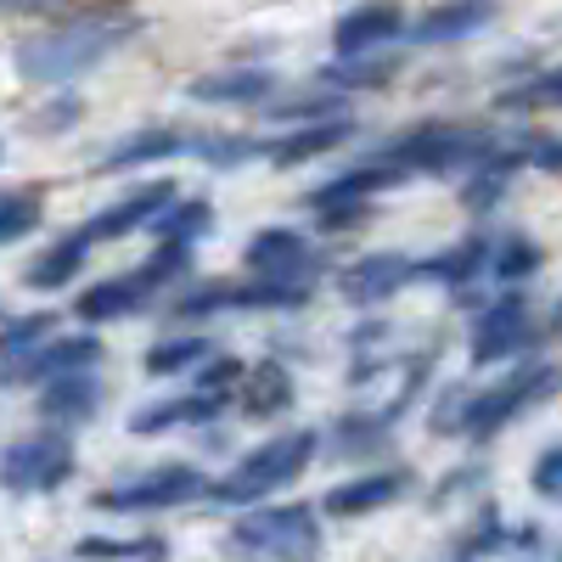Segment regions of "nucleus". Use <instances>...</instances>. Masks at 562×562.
<instances>
[{
    "label": "nucleus",
    "instance_id": "0eeeda50",
    "mask_svg": "<svg viewBox=\"0 0 562 562\" xmlns=\"http://www.w3.org/2000/svg\"><path fill=\"white\" fill-rule=\"evenodd\" d=\"M74 434L57 428V422H40L34 434L12 439L7 456H0V479H7V495H57L74 479Z\"/></svg>",
    "mask_w": 562,
    "mask_h": 562
},
{
    "label": "nucleus",
    "instance_id": "bb28decb",
    "mask_svg": "<svg viewBox=\"0 0 562 562\" xmlns=\"http://www.w3.org/2000/svg\"><path fill=\"white\" fill-rule=\"evenodd\" d=\"M400 68H405V57L400 52H338L333 63L321 68V85H333V90H349V97H371V90H383V85H394L400 79Z\"/></svg>",
    "mask_w": 562,
    "mask_h": 562
},
{
    "label": "nucleus",
    "instance_id": "f8f14e48",
    "mask_svg": "<svg viewBox=\"0 0 562 562\" xmlns=\"http://www.w3.org/2000/svg\"><path fill=\"white\" fill-rule=\"evenodd\" d=\"M405 180H416L411 169H400L394 158H378V153H366L355 169H344V175H333V180H321V186H310L304 192V209L310 214H321V209H349V203H378L383 192H394V186H405Z\"/></svg>",
    "mask_w": 562,
    "mask_h": 562
},
{
    "label": "nucleus",
    "instance_id": "dca6fc26",
    "mask_svg": "<svg viewBox=\"0 0 562 562\" xmlns=\"http://www.w3.org/2000/svg\"><path fill=\"white\" fill-rule=\"evenodd\" d=\"M495 243H501V237H490V231H467V237L450 243L445 254L422 259V281H439V288H450L461 304H473V281H490Z\"/></svg>",
    "mask_w": 562,
    "mask_h": 562
},
{
    "label": "nucleus",
    "instance_id": "9b49d317",
    "mask_svg": "<svg viewBox=\"0 0 562 562\" xmlns=\"http://www.w3.org/2000/svg\"><path fill=\"white\" fill-rule=\"evenodd\" d=\"M416 490V467H371V473H355V479H344V484H333L321 495V512L326 518H371V512H383V506H394V501H405Z\"/></svg>",
    "mask_w": 562,
    "mask_h": 562
},
{
    "label": "nucleus",
    "instance_id": "7c9ffc66",
    "mask_svg": "<svg viewBox=\"0 0 562 562\" xmlns=\"http://www.w3.org/2000/svg\"><path fill=\"white\" fill-rule=\"evenodd\" d=\"M209 231H214V203L209 198H180V203H169L153 220V237L158 243H186V248H198Z\"/></svg>",
    "mask_w": 562,
    "mask_h": 562
},
{
    "label": "nucleus",
    "instance_id": "9d476101",
    "mask_svg": "<svg viewBox=\"0 0 562 562\" xmlns=\"http://www.w3.org/2000/svg\"><path fill=\"white\" fill-rule=\"evenodd\" d=\"M102 338L90 333H63V338H45L40 349L7 360V389H23V383H52V378H68V371H90V366H102Z\"/></svg>",
    "mask_w": 562,
    "mask_h": 562
},
{
    "label": "nucleus",
    "instance_id": "a18cd8bd",
    "mask_svg": "<svg viewBox=\"0 0 562 562\" xmlns=\"http://www.w3.org/2000/svg\"><path fill=\"white\" fill-rule=\"evenodd\" d=\"M389 371V360L383 355H355V366H349V389H366V383H378Z\"/></svg>",
    "mask_w": 562,
    "mask_h": 562
},
{
    "label": "nucleus",
    "instance_id": "393cba45",
    "mask_svg": "<svg viewBox=\"0 0 562 562\" xmlns=\"http://www.w3.org/2000/svg\"><path fill=\"white\" fill-rule=\"evenodd\" d=\"M394 450V422L383 411H344L326 428V456L333 461H366V456H389Z\"/></svg>",
    "mask_w": 562,
    "mask_h": 562
},
{
    "label": "nucleus",
    "instance_id": "ddd939ff",
    "mask_svg": "<svg viewBox=\"0 0 562 562\" xmlns=\"http://www.w3.org/2000/svg\"><path fill=\"white\" fill-rule=\"evenodd\" d=\"M411 281H422V259L411 254H394V248H378V254H360L344 276H338V293L360 310H378L389 299H400Z\"/></svg>",
    "mask_w": 562,
    "mask_h": 562
},
{
    "label": "nucleus",
    "instance_id": "aec40b11",
    "mask_svg": "<svg viewBox=\"0 0 562 562\" xmlns=\"http://www.w3.org/2000/svg\"><path fill=\"white\" fill-rule=\"evenodd\" d=\"M231 394H209V389H192V394H169V400H153L130 416V434L135 439H158V434H175V428H209V422L225 411Z\"/></svg>",
    "mask_w": 562,
    "mask_h": 562
},
{
    "label": "nucleus",
    "instance_id": "20e7f679",
    "mask_svg": "<svg viewBox=\"0 0 562 562\" xmlns=\"http://www.w3.org/2000/svg\"><path fill=\"white\" fill-rule=\"evenodd\" d=\"M501 147V135L484 124H461V119H422L411 130H400L394 140L371 147L378 158H394L411 175H473L479 164H490Z\"/></svg>",
    "mask_w": 562,
    "mask_h": 562
},
{
    "label": "nucleus",
    "instance_id": "39448f33",
    "mask_svg": "<svg viewBox=\"0 0 562 562\" xmlns=\"http://www.w3.org/2000/svg\"><path fill=\"white\" fill-rule=\"evenodd\" d=\"M225 551L254 562H321V512L304 501L243 506L237 524L225 529Z\"/></svg>",
    "mask_w": 562,
    "mask_h": 562
},
{
    "label": "nucleus",
    "instance_id": "473e14b6",
    "mask_svg": "<svg viewBox=\"0 0 562 562\" xmlns=\"http://www.w3.org/2000/svg\"><path fill=\"white\" fill-rule=\"evenodd\" d=\"M79 562H164L169 540L164 535H135V540H113V535H85L74 546Z\"/></svg>",
    "mask_w": 562,
    "mask_h": 562
},
{
    "label": "nucleus",
    "instance_id": "a211bd4d",
    "mask_svg": "<svg viewBox=\"0 0 562 562\" xmlns=\"http://www.w3.org/2000/svg\"><path fill=\"white\" fill-rule=\"evenodd\" d=\"M102 400H108V383H102V371L90 366V371H68V378L40 383L34 411H40V422H57V428H85V422H97Z\"/></svg>",
    "mask_w": 562,
    "mask_h": 562
},
{
    "label": "nucleus",
    "instance_id": "09e8293b",
    "mask_svg": "<svg viewBox=\"0 0 562 562\" xmlns=\"http://www.w3.org/2000/svg\"><path fill=\"white\" fill-rule=\"evenodd\" d=\"M546 333H551V338H562V299L551 304V321H546Z\"/></svg>",
    "mask_w": 562,
    "mask_h": 562
},
{
    "label": "nucleus",
    "instance_id": "5701e85b",
    "mask_svg": "<svg viewBox=\"0 0 562 562\" xmlns=\"http://www.w3.org/2000/svg\"><path fill=\"white\" fill-rule=\"evenodd\" d=\"M293 405H299V383H293L288 366H281V360L248 366V378H243V389H237V411H243L248 422H281Z\"/></svg>",
    "mask_w": 562,
    "mask_h": 562
},
{
    "label": "nucleus",
    "instance_id": "f257e3e1",
    "mask_svg": "<svg viewBox=\"0 0 562 562\" xmlns=\"http://www.w3.org/2000/svg\"><path fill=\"white\" fill-rule=\"evenodd\" d=\"M140 34V18L124 12V7H90V12H74L52 29H40L34 40L18 45V74L29 85H74L85 79L90 68H102L113 52Z\"/></svg>",
    "mask_w": 562,
    "mask_h": 562
},
{
    "label": "nucleus",
    "instance_id": "37998d69",
    "mask_svg": "<svg viewBox=\"0 0 562 562\" xmlns=\"http://www.w3.org/2000/svg\"><path fill=\"white\" fill-rule=\"evenodd\" d=\"M518 147H524V164L529 169L562 175V135H518Z\"/></svg>",
    "mask_w": 562,
    "mask_h": 562
},
{
    "label": "nucleus",
    "instance_id": "c756f323",
    "mask_svg": "<svg viewBox=\"0 0 562 562\" xmlns=\"http://www.w3.org/2000/svg\"><path fill=\"white\" fill-rule=\"evenodd\" d=\"M192 158L209 164V169H243L254 158H270V140L265 135H243V130H214V135H198Z\"/></svg>",
    "mask_w": 562,
    "mask_h": 562
},
{
    "label": "nucleus",
    "instance_id": "58836bf2",
    "mask_svg": "<svg viewBox=\"0 0 562 562\" xmlns=\"http://www.w3.org/2000/svg\"><path fill=\"white\" fill-rule=\"evenodd\" d=\"M45 338H57V315H7V360H18V355H29V349H40Z\"/></svg>",
    "mask_w": 562,
    "mask_h": 562
},
{
    "label": "nucleus",
    "instance_id": "2eb2a0df",
    "mask_svg": "<svg viewBox=\"0 0 562 562\" xmlns=\"http://www.w3.org/2000/svg\"><path fill=\"white\" fill-rule=\"evenodd\" d=\"M169 203H180V186L175 180H147V186H130L124 198H113L102 214H90L85 225H90L97 243H119V237H130V231H153V220Z\"/></svg>",
    "mask_w": 562,
    "mask_h": 562
},
{
    "label": "nucleus",
    "instance_id": "b1692460",
    "mask_svg": "<svg viewBox=\"0 0 562 562\" xmlns=\"http://www.w3.org/2000/svg\"><path fill=\"white\" fill-rule=\"evenodd\" d=\"M355 135V119H315V124H293L288 135L270 140V169H304L310 158H326L333 147H344V140Z\"/></svg>",
    "mask_w": 562,
    "mask_h": 562
},
{
    "label": "nucleus",
    "instance_id": "c9c22d12",
    "mask_svg": "<svg viewBox=\"0 0 562 562\" xmlns=\"http://www.w3.org/2000/svg\"><path fill=\"white\" fill-rule=\"evenodd\" d=\"M40 220H45V192L40 186H12L7 203H0V237L23 243L29 231H40Z\"/></svg>",
    "mask_w": 562,
    "mask_h": 562
},
{
    "label": "nucleus",
    "instance_id": "1a4fd4ad",
    "mask_svg": "<svg viewBox=\"0 0 562 562\" xmlns=\"http://www.w3.org/2000/svg\"><path fill=\"white\" fill-rule=\"evenodd\" d=\"M243 270L270 276V281H304V288H315V276L326 270V259H321V248L304 237V231L265 225V231H254L248 248H243Z\"/></svg>",
    "mask_w": 562,
    "mask_h": 562
},
{
    "label": "nucleus",
    "instance_id": "49530a36",
    "mask_svg": "<svg viewBox=\"0 0 562 562\" xmlns=\"http://www.w3.org/2000/svg\"><path fill=\"white\" fill-rule=\"evenodd\" d=\"M540 546H546V529L540 524H518V529H512V540H506V551H518V557H540Z\"/></svg>",
    "mask_w": 562,
    "mask_h": 562
},
{
    "label": "nucleus",
    "instance_id": "f704fd0d",
    "mask_svg": "<svg viewBox=\"0 0 562 562\" xmlns=\"http://www.w3.org/2000/svg\"><path fill=\"white\" fill-rule=\"evenodd\" d=\"M439 355H445V338H428V344H422L416 355H405V383H400V389H394V400L383 405V416L394 422V428L405 422V411L416 405V394L434 383V366H439Z\"/></svg>",
    "mask_w": 562,
    "mask_h": 562
},
{
    "label": "nucleus",
    "instance_id": "f03ea898",
    "mask_svg": "<svg viewBox=\"0 0 562 562\" xmlns=\"http://www.w3.org/2000/svg\"><path fill=\"white\" fill-rule=\"evenodd\" d=\"M326 450V434L315 428H293V434H276L265 439L259 450H248L237 467H231L225 479L209 484V501L225 506V512H243V506H259L281 490H293L304 473H310V461Z\"/></svg>",
    "mask_w": 562,
    "mask_h": 562
},
{
    "label": "nucleus",
    "instance_id": "6ab92c4d",
    "mask_svg": "<svg viewBox=\"0 0 562 562\" xmlns=\"http://www.w3.org/2000/svg\"><path fill=\"white\" fill-rule=\"evenodd\" d=\"M192 147H198L192 130H180V124H147V130L113 140V147L102 153V169H108V175L147 169V164H169V158H192Z\"/></svg>",
    "mask_w": 562,
    "mask_h": 562
},
{
    "label": "nucleus",
    "instance_id": "a878e982",
    "mask_svg": "<svg viewBox=\"0 0 562 562\" xmlns=\"http://www.w3.org/2000/svg\"><path fill=\"white\" fill-rule=\"evenodd\" d=\"M495 23V0H445L411 23V45H456Z\"/></svg>",
    "mask_w": 562,
    "mask_h": 562
},
{
    "label": "nucleus",
    "instance_id": "e433bc0d",
    "mask_svg": "<svg viewBox=\"0 0 562 562\" xmlns=\"http://www.w3.org/2000/svg\"><path fill=\"white\" fill-rule=\"evenodd\" d=\"M79 119H85V97H74V90H57V97H45V102L29 113V130H34V135H68Z\"/></svg>",
    "mask_w": 562,
    "mask_h": 562
},
{
    "label": "nucleus",
    "instance_id": "72a5a7b5",
    "mask_svg": "<svg viewBox=\"0 0 562 562\" xmlns=\"http://www.w3.org/2000/svg\"><path fill=\"white\" fill-rule=\"evenodd\" d=\"M344 113H349V90H333V85L310 90V97H276L265 108V119L276 124H315V119H344Z\"/></svg>",
    "mask_w": 562,
    "mask_h": 562
},
{
    "label": "nucleus",
    "instance_id": "79ce46f5",
    "mask_svg": "<svg viewBox=\"0 0 562 562\" xmlns=\"http://www.w3.org/2000/svg\"><path fill=\"white\" fill-rule=\"evenodd\" d=\"M529 490H535L540 501L562 506V439H551V445L535 456V467H529Z\"/></svg>",
    "mask_w": 562,
    "mask_h": 562
},
{
    "label": "nucleus",
    "instance_id": "4c0bfd02",
    "mask_svg": "<svg viewBox=\"0 0 562 562\" xmlns=\"http://www.w3.org/2000/svg\"><path fill=\"white\" fill-rule=\"evenodd\" d=\"M501 108H562V68H546L524 85H512L501 97Z\"/></svg>",
    "mask_w": 562,
    "mask_h": 562
},
{
    "label": "nucleus",
    "instance_id": "4468645a",
    "mask_svg": "<svg viewBox=\"0 0 562 562\" xmlns=\"http://www.w3.org/2000/svg\"><path fill=\"white\" fill-rule=\"evenodd\" d=\"M158 288V276L147 265H135V270H119V276H102V281H90V288L74 299V315L85 326H108V321H130L135 310H147Z\"/></svg>",
    "mask_w": 562,
    "mask_h": 562
},
{
    "label": "nucleus",
    "instance_id": "6e6552de",
    "mask_svg": "<svg viewBox=\"0 0 562 562\" xmlns=\"http://www.w3.org/2000/svg\"><path fill=\"white\" fill-rule=\"evenodd\" d=\"M535 349V310L518 288H506L501 299H490L473 315V333H467V360L479 371L501 366V360H524Z\"/></svg>",
    "mask_w": 562,
    "mask_h": 562
},
{
    "label": "nucleus",
    "instance_id": "f3484780",
    "mask_svg": "<svg viewBox=\"0 0 562 562\" xmlns=\"http://www.w3.org/2000/svg\"><path fill=\"white\" fill-rule=\"evenodd\" d=\"M186 97L203 108H270L281 97V79H276V68L243 63V68H214V74L192 79Z\"/></svg>",
    "mask_w": 562,
    "mask_h": 562
},
{
    "label": "nucleus",
    "instance_id": "2f4dec72",
    "mask_svg": "<svg viewBox=\"0 0 562 562\" xmlns=\"http://www.w3.org/2000/svg\"><path fill=\"white\" fill-rule=\"evenodd\" d=\"M540 265H546V248L535 237H524V231H501L490 281H501V288H524L529 276H540Z\"/></svg>",
    "mask_w": 562,
    "mask_h": 562
},
{
    "label": "nucleus",
    "instance_id": "a19ab883",
    "mask_svg": "<svg viewBox=\"0 0 562 562\" xmlns=\"http://www.w3.org/2000/svg\"><path fill=\"white\" fill-rule=\"evenodd\" d=\"M484 484H490V461H479V456H473V461H461L450 479H439V484H434V501H428V506L439 512V506H450V501H461V495H473V490H484Z\"/></svg>",
    "mask_w": 562,
    "mask_h": 562
},
{
    "label": "nucleus",
    "instance_id": "412c9836",
    "mask_svg": "<svg viewBox=\"0 0 562 562\" xmlns=\"http://www.w3.org/2000/svg\"><path fill=\"white\" fill-rule=\"evenodd\" d=\"M90 254H97V237H90V225H79V231H68V237H57L52 248H40L29 259L23 288L29 293H63V288H74V276H85Z\"/></svg>",
    "mask_w": 562,
    "mask_h": 562
},
{
    "label": "nucleus",
    "instance_id": "7ed1b4c3",
    "mask_svg": "<svg viewBox=\"0 0 562 562\" xmlns=\"http://www.w3.org/2000/svg\"><path fill=\"white\" fill-rule=\"evenodd\" d=\"M557 394H562V366L524 355L512 371H501L490 389H479V394L467 389V400H461V434H456V439L490 445V439L506 434L524 411H535V405H546V400H557Z\"/></svg>",
    "mask_w": 562,
    "mask_h": 562
},
{
    "label": "nucleus",
    "instance_id": "c85d7f7f",
    "mask_svg": "<svg viewBox=\"0 0 562 562\" xmlns=\"http://www.w3.org/2000/svg\"><path fill=\"white\" fill-rule=\"evenodd\" d=\"M209 355H214V338L175 333V338H158L147 355H140V371H147V378H175V371H198Z\"/></svg>",
    "mask_w": 562,
    "mask_h": 562
},
{
    "label": "nucleus",
    "instance_id": "423d86ee",
    "mask_svg": "<svg viewBox=\"0 0 562 562\" xmlns=\"http://www.w3.org/2000/svg\"><path fill=\"white\" fill-rule=\"evenodd\" d=\"M209 484L214 479L198 461H164V467H147V473L97 490L90 506L113 512V518H130V512H169V506H186V501H209Z\"/></svg>",
    "mask_w": 562,
    "mask_h": 562
},
{
    "label": "nucleus",
    "instance_id": "8fccbe9b",
    "mask_svg": "<svg viewBox=\"0 0 562 562\" xmlns=\"http://www.w3.org/2000/svg\"><path fill=\"white\" fill-rule=\"evenodd\" d=\"M557 562H562V551H557Z\"/></svg>",
    "mask_w": 562,
    "mask_h": 562
},
{
    "label": "nucleus",
    "instance_id": "de8ad7c7",
    "mask_svg": "<svg viewBox=\"0 0 562 562\" xmlns=\"http://www.w3.org/2000/svg\"><path fill=\"white\" fill-rule=\"evenodd\" d=\"M57 7H63V0H7V12H18V18L23 12H57Z\"/></svg>",
    "mask_w": 562,
    "mask_h": 562
},
{
    "label": "nucleus",
    "instance_id": "4be33fe9",
    "mask_svg": "<svg viewBox=\"0 0 562 562\" xmlns=\"http://www.w3.org/2000/svg\"><path fill=\"white\" fill-rule=\"evenodd\" d=\"M400 34H411V29H405V7H394V0H366V7H349L333 23L338 52H383Z\"/></svg>",
    "mask_w": 562,
    "mask_h": 562
},
{
    "label": "nucleus",
    "instance_id": "ea45409f",
    "mask_svg": "<svg viewBox=\"0 0 562 562\" xmlns=\"http://www.w3.org/2000/svg\"><path fill=\"white\" fill-rule=\"evenodd\" d=\"M243 378H248V366L237 355H220V349L198 366V389H209V394H231V400H237Z\"/></svg>",
    "mask_w": 562,
    "mask_h": 562
},
{
    "label": "nucleus",
    "instance_id": "c03bdc74",
    "mask_svg": "<svg viewBox=\"0 0 562 562\" xmlns=\"http://www.w3.org/2000/svg\"><path fill=\"white\" fill-rule=\"evenodd\" d=\"M389 338H394V333H389V321H378V315H371V321H360L355 333H349V355H378Z\"/></svg>",
    "mask_w": 562,
    "mask_h": 562
},
{
    "label": "nucleus",
    "instance_id": "cd10ccee",
    "mask_svg": "<svg viewBox=\"0 0 562 562\" xmlns=\"http://www.w3.org/2000/svg\"><path fill=\"white\" fill-rule=\"evenodd\" d=\"M506 540H512V524L501 518V506H495L490 495H479L473 524H467V529L456 535V562H484V557L506 551Z\"/></svg>",
    "mask_w": 562,
    "mask_h": 562
}]
</instances>
